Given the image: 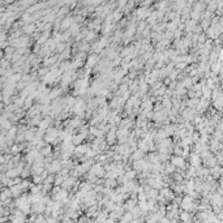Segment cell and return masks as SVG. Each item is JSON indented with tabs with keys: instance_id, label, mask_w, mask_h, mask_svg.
<instances>
[{
	"instance_id": "obj_1",
	"label": "cell",
	"mask_w": 223,
	"mask_h": 223,
	"mask_svg": "<svg viewBox=\"0 0 223 223\" xmlns=\"http://www.w3.org/2000/svg\"><path fill=\"white\" fill-rule=\"evenodd\" d=\"M72 21H73V18H71V17H67V18L64 20V22L61 24V29H65V28H68V26L72 24Z\"/></svg>"
},
{
	"instance_id": "obj_2",
	"label": "cell",
	"mask_w": 223,
	"mask_h": 223,
	"mask_svg": "<svg viewBox=\"0 0 223 223\" xmlns=\"http://www.w3.org/2000/svg\"><path fill=\"white\" fill-rule=\"evenodd\" d=\"M84 138H85V136H84V135H77L76 137L73 136V138H72V142H73V143H80V142H81Z\"/></svg>"
},
{
	"instance_id": "obj_3",
	"label": "cell",
	"mask_w": 223,
	"mask_h": 223,
	"mask_svg": "<svg viewBox=\"0 0 223 223\" xmlns=\"http://www.w3.org/2000/svg\"><path fill=\"white\" fill-rule=\"evenodd\" d=\"M24 30H25L26 33H29V34H30V33H34V31H37V30H35V26H34V25H30V24H29V25H26Z\"/></svg>"
},
{
	"instance_id": "obj_4",
	"label": "cell",
	"mask_w": 223,
	"mask_h": 223,
	"mask_svg": "<svg viewBox=\"0 0 223 223\" xmlns=\"http://www.w3.org/2000/svg\"><path fill=\"white\" fill-rule=\"evenodd\" d=\"M86 151H87V146H86V145H80V146L76 149V153H86Z\"/></svg>"
},
{
	"instance_id": "obj_5",
	"label": "cell",
	"mask_w": 223,
	"mask_h": 223,
	"mask_svg": "<svg viewBox=\"0 0 223 223\" xmlns=\"http://www.w3.org/2000/svg\"><path fill=\"white\" fill-rule=\"evenodd\" d=\"M50 151H51V146H50V145H47L46 148H42V149H41V154H42V155H46V154L50 153Z\"/></svg>"
},
{
	"instance_id": "obj_6",
	"label": "cell",
	"mask_w": 223,
	"mask_h": 223,
	"mask_svg": "<svg viewBox=\"0 0 223 223\" xmlns=\"http://www.w3.org/2000/svg\"><path fill=\"white\" fill-rule=\"evenodd\" d=\"M95 60H97V58H95V56H91L90 59H89V65H93V64H95Z\"/></svg>"
}]
</instances>
